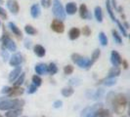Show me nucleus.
Segmentation results:
<instances>
[{
	"label": "nucleus",
	"mask_w": 130,
	"mask_h": 117,
	"mask_svg": "<svg viewBox=\"0 0 130 117\" xmlns=\"http://www.w3.org/2000/svg\"><path fill=\"white\" fill-rule=\"evenodd\" d=\"M4 3V0H0V4H3Z\"/></svg>",
	"instance_id": "obj_47"
},
{
	"label": "nucleus",
	"mask_w": 130,
	"mask_h": 117,
	"mask_svg": "<svg viewBox=\"0 0 130 117\" xmlns=\"http://www.w3.org/2000/svg\"><path fill=\"white\" fill-rule=\"evenodd\" d=\"M100 56H101V50H100V49H96V50L93 52V54H92L91 60H90V62H91L92 65L97 61Z\"/></svg>",
	"instance_id": "obj_29"
},
{
	"label": "nucleus",
	"mask_w": 130,
	"mask_h": 117,
	"mask_svg": "<svg viewBox=\"0 0 130 117\" xmlns=\"http://www.w3.org/2000/svg\"><path fill=\"white\" fill-rule=\"evenodd\" d=\"M94 16L97 19V22L102 23L103 22V12H102V8L100 6H96L94 9Z\"/></svg>",
	"instance_id": "obj_19"
},
{
	"label": "nucleus",
	"mask_w": 130,
	"mask_h": 117,
	"mask_svg": "<svg viewBox=\"0 0 130 117\" xmlns=\"http://www.w3.org/2000/svg\"><path fill=\"white\" fill-rule=\"evenodd\" d=\"M79 16L80 18L83 19H91L92 15L90 14V12L88 11L87 6L85 4H81L79 7Z\"/></svg>",
	"instance_id": "obj_9"
},
{
	"label": "nucleus",
	"mask_w": 130,
	"mask_h": 117,
	"mask_svg": "<svg viewBox=\"0 0 130 117\" xmlns=\"http://www.w3.org/2000/svg\"><path fill=\"white\" fill-rule=\"evenodd\" d=\"M121 117H126V116H125V115H122V116H121Z\"/></svg>",
	"instance_id": "obj_48"
},
{
	"label": "nucleus",
	"mask_w": 130,
	"mask_h": 117,
	"mask_svg": "<svg viewBox=\"0 0 130 117\" xmlns=\"http://www.w3.org/2000/svg\"><path fill=\"white\" fill-rule=\"evenodd\" d=\"M99 40H100V43H101L102 46L108 45V37H107V35L103 31H101V32L99 33Z\"/></svg>",
	"instance_id": "obj_26"
},
{
	"label": "nucleus",
	"mask_w": 130,
	"mask_h": 117,
	"mask_svg": "<svg viewBox=\"0 0 130 117\" xmlns=\"http://www.w3.org/2000/svg\"><path fill=\"white\" fill-rule=\"evenodd\" d=\"M25 46H26V49H29V48L31 47V43H30V41H28V40H26V41H25Z\"/></svg>",
	"instance_id": "obj_43"
},
{
	"label": "nucleus",
	"mask_w": 130,
	"mask_h": 117,
	"mask_svg": "<svg viewBox=\"0 0 130 117\" xmlns=\"http://www.w3.org/2000/svg\"><path fill=\"white\" fill-rule=\"evenodd\" d=\"M117 10L119 12V13H121V12L123 11V8H122L121 6H119V7H117Z\"/></svg>",
	"instance_id": "obj_46"
},
{
	"label": "nucleus",
	"mask_w": 130,
	"mask_h": 117,
	"mask_svg": "<svg viewBox=\"0 0 130 117\" xmlns=\"http://www.w3.org/2000/svg\"><path fill=\"white\" fill-rule=\"evenodd\" d=\"M53 105H54V107H55V108H59V107H61V106L63 105V102H62V101H60V100H58V101L54 102Z\"/></svg>",
	"instance_id": "obj_39"
},
{
	"label": "nucleus",
	"mask_w": 130,
	"mask_h": 117,
	"mask_svg": "<svg viewBox=\"0 0 130 117\" xmlns=\"http://www.w3.org/2000/svg\"><path fill=\"white\" fill-rule=\"evenodd\" d=\"M8 26H9L10 29L12 30L13 34L16 36V37H17V39H18V40H21V39L23 38V33H22V31H21V29H20L19 27L16 26L14 23L10 22V23L8 24Z\"/></svg>",
	"instance_id": "obj_13"
},
{
	"label": "nucleus",
	"mask_w": 130,
	"mask_h": 117,
	"mask_svg": "<svg viewBox=\"0 0 130 117\" xmlns=\"http://www.w3.org/2000/svg\"><path fill=\"white\" fill-rule=\"evenodd\" d=\"M80 35V30L78 29L77 27H72L71 28V30L69 31V37L71 40H75L77 39Z\"/></svg>",
	"instance_id": "obj_18"
},
{
	"label": "nucleus",
	"mask_w": 130,
	"mask_h": 117,
	"mask_svg": "<svg viewBox=\"0 0 130 117\" xmlns=\"http://www.w3.org/2000/svg\"><path fill=\"white\" fill-rule=\"evenodd\" d=\"M33 52H34V54H35L37 57H39V58H43L46 54V50L42 45L36 44V45L33 47Z\"/></svg>",
	"instance_id": "obj_15"
},
{
	"label": "nucleus",
	"mask_w": 130,
	"mask_h": 117,
	"mask_svg": "<svg viewBox=\"0 0 130 117\" xmlns=\"http://www.w3.org/2000/svg\"><path fill=\"white\" fill-rule=\"evenodd\" d=\"M10 90H11V87H3V89L1 90V93L2 94H8L9 92H10Z\"/></svg>",
	"instance_id": "obj_40"
},
{
	"label": "nucleus",
	"mask_w": 130,
	"mask_h": 117,
	"mask_svg": "<svg viewBox=\"0 0 130 117\" xmlns=\"http://www.w3.org/2000/svg\"><path fill=\"white\" fill-rule=\"evenodd\" d=\"M24 117H26V116H24Z\"/></svg>",
	"instance_id": "obj_50"
},
{
	"label": "nucleus",
	"mask_w": 130,
	"mask_h": 117,
	"mask_svg": "<svg viewBox=\"0 0 130 117\" xmlns=\"http://www.w3.org/2000/svg\"><path fill=\"white\" fill-rule=\"evenodd\" d=\"M111 34H112V37H113L115 41L117 42V44H122V39H121V36L119 35V33L117 32L116 29H112V30H111Z\"/></svg>",
	"instance_id": "obj_28"
},
{
	"label": "nucleus",
	"mask_w": 130,
	"mask_h": 117,
	"mask_svg": "<svg viewBox=\"0 0 130 117\" xmlns=\"http://www.w3.org/2000/svg\"><path fill=\"white\" fill-rule=\"evenodd\" d=\"M121 64H122V66H123L124 69H127V68H128V63H127L126 60H122Z\"/></svg>",
	"instance_id": "obj_42"
},
{
	"label": "nucleus",
	"mask_w": 130,
	"mask_h": 117,
	"mask_svg": "<svg viewBox=\"0 0 130 117\" xmlns=\"http://www.w3.org/2000/svg\"><path fill=\"white\" fill-rule=\"evenodd\" d=\"M66 14L68 15H74V14L77 12V6H76V3L74 2H69L67 5H66Z\"/></svg>",
	"instance_id": "obj_14"
},
{
	"label": "nucleus",
	"mask_w": 130,
	"mask_h": 117,
	"mask_svg": "<svg viewBox=\"0 0 130 117\" xmlns=\"http://www.w3.org/2000/svg\"><path fill=\"white\" fill-rule=\"evenodd\" d=\"M119 74H120V68L117 66H113L110 69L109 74H108V78H116L117 76H119Z\"/></svg>",
	"instance_id": "obj_21"
},
{
	"label": "nucleus",
	"mask_w": 130,
	"mask_h": 117,
	"mask_svg": "<svg viewBox=\"0 0 130 117\" xmlns=\"http://www.w3.org/2000/svg\"><path fill=\"white\" fill-rule=\"evenodd\" d=\"M0 17L3 19H8V16H7V13H6V11H5V9H3L1 6H0Z\"/></svg>",
	"instance_id": "obj_38"
},
{
	"label": "nucleus",
	"mask_w": 130,
	"mask_h": 117,
	"mask_svg": "<svg viewBox=\"0 0 130 117\" xmlns=\"http://www.w3.org/2000/svg\"><path fill=\"white\" fill-rule=\"evenodd\" d=\"M43 117H45V116H43Z\"/></svg>",
	"instance_id": "obj_52"
},
{
	"label": "nucleus",
	"mask_w": 130,
	"mask_h": 117,
	"mask_svg": "<svg viewBox=\"0 0 130 117\" xmlns=\"http://www.w3.org/2000/svg\"><path fill=\"white\" fill-rule=\"evenodd\" d=\"M1 41H2V49H8L11 52H15L17 51V45L14 42L13 40L11 39L9 33L7 32L5 26H3V35L1 37Z\"/></svg>",
	"instance_id": "obj_3"
},
{
	"label": "nucleus",
	"mask_w": 130,
	"mask_h": 117,
	"mask_svg": "<svg viewBox=\"0 0 130 117\" xmlns=\"http://www.w3.org/2000/svg\"><path fill=\"white\" fill-rule=\"evenodd\" d=\"M21 73H22V66H16L15 69H13L9 74V82H11V83L15 82Z\"/></svg>",
	"instance_id": "obj_12"
},
{
	"label": "nucleus",
	"mask_w": 130,
	"mask_h": 117,
	"mask_svg": "<svg viewBox=\"0 0 130 117\" xmlns=\"http://www.w3.org/2000/svg\"><path fill=\"white\" fill-rule=\"evenodd\" d=\"M25 31H26V34H28V35H34V34L37 33V30H36L32 26H30V25H26V26H25Z\"/></svg>",
	"instance_id": "obj_27"
},
{
	"label": "nucleus",
	"mask_w": 130,
	"mask_h": 117,
	"mask_svg": "<svg viewBox=\"0 0 130 117\" xmlns=\"http://www.w3.org/2000/svg\"><path fill=\"white\" fill-rule=\"evenodd\" d=\"M110 116V110L109 109H105V108H98L95 111V117H109Z\"/></svg>",
	"instance_id": "obj_20"
},
{
	"label": "nucleus",
	"mask_w": 130,
	"mask_h": 117,
	"mask_svg": "<svg viewBox=\"0 0 130 117\" xmlns=\"http://www.w3.org/2000/svg\"><path fill=\"white\" fill-rule=\"evenodd\" d=\"M122 26H123V27L125 28V29L129 28V25H128V23H127V22H124V24L122 25Z\"/></svg>",
	"instance_id": "obj_45"
},
{
	"label": "nucleus",
	"mask_w": 130,
	"mask_h": 117,
	"mask_svg": "<svg viewBox=\"0 0 130 117\" xmlns=\"http://www.w3.org/2000/svg\"><path fill=\"white\" fill-rule=\"evenodd\" d=\"M47 68H48V72L51 74V75H54L58 72V66L55 63H50L49 65H47Z\"/></svg>",
	"instance_id": "obj_24"
},
{
	"label": "nucleus",
	"mask_w": 130,
	"mask_h": 117,
	"mask_svg": "<svg viewBox=\"0 0 130 117\" xmlns=\"http://www.w3.org/2000/svg\"><path fill=\"white\" fill-rule=\"evenodd\" d=\"M36 91H37V87H36L35 85L31 84L28 86V90H27V93H28V94H34Z\"/></svg>",
	"instance_id": "obj_36"
},
{
	"label": "nucleus",
	"mask_w": 130,
	"mask_h": 117,
	"mask_svg": "<svg viewBox=\"0 0 130 117\" xmlns=\"http://www.w3.org/2000/svg\"><path fill=\"white\" fill-rule=\"evenodd\" d=\"M127 97L124 94H117L112 97V106L117 114H122L127 106Z\"/></svg>",
	"instance_id": "obj_1"
},
{
	"label": "nucleus",
	"mask_w": 130,
	"mask_h": 117,
	"mask_svg": "<svg viewBox=\"0 0 130 117\" xmlns=\"http://www.w3.org/2000/svg\"><path fill=\"white\" fill-rule=\"evenodd\" d=\"M51 29L56 33H63L65 31V25L62 21L55 19L51 23Z\"/></svg>",
	"instance_id": "obj_6"
},
{
	"label": "nucleus",
	"mask_w": 130,
	"mask_h": 117,
	"mask_svg": "<svg viewBox=\"0 0 130 117\" xmlns=\"http://www.w3.org/2000/svg\"><path fill=\"white\" fill-rule=\"evenodd\" d=\"M110 1H111V7H113L115 9H117V0H110Z\"/></svg>",
	"instance_id": "obj_44"
},
{
	"label": "nucleus",
	"mask_w": 130,
	"mask_h": 117,
	"mask_svg": "<svg viewBox=\"0 0 130 117\" xmlns=\"http://www.w3.org/2000/svg\"><path fill=\"white\" fill-rule=\"evenodd\" d=\"M25 77H26V73L22 72V73L20 74L18 80H17L16 82H14V85H15V86H19V87H20L21 85L24 83V81H25Z\"/></svg>",
	"instance_id": "obj_31"
},
{
	"label": "nucleus",
	"mask_w": 130,
	"mask_h": 117,
	"mask_svg": "<svg viewBox=\"0 0 130 117\" xmlns=\"http://www.w3.org/2000/svg\"><path fill=\"white\" fill-rule=\"evenodd\" d=\"M74 70V68H73V66L71 65H66L65 67H64V73H65L66 75H70V74H72V72Z\"/></svg>",
	"instance_id": "obj_33"
},
{
	"label": "nucleus",
	"mask_w": 130,
	"mask_h": 117,
	"mask_svg": "<svg viewBox=\"0 0 130 117\" xmlns=\"http://www.w3.org/2000/svg\"><path fill=\"white\" fill-rule=\"evenodd\" d=\"M7 7L10 10V12L13 15H17L20 11V6L19 3L16 0H8L7 1Z\"/></svg>",
	"instance_id": "obj_8"
},
{
	"label": "nucleus",
	"mask_w": 130,
	"mask_h": 117,
	"mask_svg": "<svg viewBox=\"0 0 130 117\" xmlns=\"http://www.w3.org/2000/svg\"><path fill=\"white\" fill-rule=\"evenodd\" d=\"M31 80H32V84L35 85L36 87H39V86H41V84H42V79L40 78L39 75H36V74L33 75Z\"/></svg>",
	"instance_id": "obj_30"
},
{
	"label": "nucleus",
	"mask_w": 130,
	"mask_h": 117,
	"mask_svg": "<svg viewBox=\"0 0 130 117\" xmlns=\"http://www.w3.org/2000/svg\"><path fill=\"white\" fill-rule=\"evenodd\" d=\"M51 3H52V0H41V5L44 8H49L51 6Z\"/></svg>",
	"instance_id": "obj_37"
},
{
	"label": "nucleus",
	"mask_w": 130,
	"mask_h": 117,
	"mask_svg": "<svg viewBox=\"0 0 130 117\" xmlns=\"http://www.w3.org/2000/svg\"><path fill=\"white\" fill-rule=\"evenodd\" d=\"M23 112V108H16V109H11V110H8L5 116L6 117H18L22 114Z\"/></svg>",
	"instance_id": "obj_22"
},
{
	"label": "nucleus",
	"mask_w": 130,
	"mask_h": 117,
	"mask_svg": "<svg viewBox=\"0 0 130 117\" xmlns=\"http://www.w3.org/2000/svg\"><path fill=\"white\" fill-rule=\"evenodd\" d=\"M24 62V57L21 53H16L9 60V65L11 66H19Z\"/></svg>",
	"instance_id": "obj_7"
},
{
	"label": "nucleus",
	"mask_w": 130,
	"mask_h": 117,
	"mask_svg": "<svg viewBox=\"0 0 130 117\" xmlns=\"http://www.w3.org/2000/svg\"><path fill=\"white\" fill-rule=\"evenodd\" d=\"M71 58H72V62H73L75 65H77L80 68L88 69V68H90V66L92 65L91 62H90L89 58H84V57L80 56L79 54H76V53H73Z\"/></svg>",
	"instance_id": "obj_4"
},
{
	"label": "nucleus",
	"mask_w": 130,
	"mask_h": 117,
	"mask_svg": "<svg viewBox=\"0 0 130 117\" xmlns=\"http://www.w3.org/2000/svg\"><path fill=\"white\" fill-rule=\"evenodd\" d=\"M0 25H1V23H0Z\"/></svg>",
	"instance_id": "obj_51"
},
{
	"label": "nucleus",
	"mask_w": 130,
	"mask_h": 117,
	"mask_svg": "<svg viewBox=\"0 0 130 117\" xmlns=\"http://www.w3.org/2000/svg\"><path fill=\"white\" fill-rule=\"evenodd\" d=\"M111 62L113 66H119L121 65V62H122V58L120 57V55L117 52V51H111Z\"/></svg>",
	"instance_id": "obj_10"
},
{
	"label": "nucleus",
	"mask_w": 130,
	"mask_h": 117,
	"mask_svg": "<svg viewBox=\"0 0 130 117\" xmlns=\"http://www.w3.org/2000/svg\"><path fill=\"white\" fill-rule=\"evenodd\" d=\"M53 4V14L54 16L57 18L60 21H63V19H66V12H65V9L64 7L62 5L61 1L60 0H53L52 2Z\"/></svg>",
	"instance_id": "obj_5"
},
{
	"label": "nucleus",
	"mask_w": 130,
	"mask_h": 117,
	"mask_svg": "<svg viewBox=\"0 0 130 117\" xmlns=\"http://www.w3.org/2000/svg\"><path fill=\"white\" fill-rule=\"evenodd\" d=\"M34 70L36 72V74H38V75H44L46 73H48V68H47V65L45 64L36 65L34 67Z\"/></svg>",
	"instance_id": "obj_16"
},
{
	"label": "nucleus",
	"mask_w": 130,
	"mask_h": 117,
	"mask_svg": "<svg viewBox=\"0 0 130 117\" xmlns=\"http://www.w3.org/2000/svg\"><path fill=\"white\" fill-rule=\"evenodd\" d=\"M117 22V26L119 27V29H120V31H121V33H122V35H123L124 37H127L128 36V34H127V31H126V29L123 27V26H122V24L118 21V19H117L116 21Z\"/></svg>",
	"instance_id": "obj_34"
},
{
	"label": "nucleus",
	"mask_w": 130,
	"mask_h": 117,
	"mask_svg": "<svg viewBox=\"0 0 130 117\" xmlns=\"http://www.w3.org/2000/svg\"><path fill=\"white\" fill-rule=\"evenodd\" d=\"M73 93H74V90L72 89V87H66V88H64V89L62 90V95L66 97H71Z\"/></svg>",
	"instance_id": "obj_25"
},
{
	"label": "nucleus",
	"mask_w": 130,
	"mask_h": 117,
	"mask_svg": "<svg viewBox=\"0 0 130 117\" xmlns=\"http://www.w3.org/2000/svg\"><path fill=\"white\" fill-rule=\"evenodd\" d=\"M40 13H41V9H40V6L39 4H33L31 8H30V15L33 19H36L40 16Z\"/></svg>",
	"instance_id": "obj_17"
},
{
	"label": "nucleus",
	"mask_w": 130,
	"mask_h": 117,
	"mask_svg": "<svg viewBox=\"0 0 130 117\" xmlns=\"http://www.w3.org/2000/svg\"><path fill=\"white\" fill-rule=\"evenodd\" d=\"M1 55H2V57H3V58H4V60H7V58H9L8 52H7V51H5L4 49H2V53H1Z\"/></svg>",
	"instance_id": "obj_41"
},
{
	"label": "nucleus",
	"mask_w": 130,
	"mask_h": 117,
	"mask_svg": "<svg viewBox=\"0 0 130 117\" xmlns=\"http://www.w3.org/2000/svg\"><path fill=\"white\" fill-rule=\"evenodd\" d=\"M0 117H3V116H1V115H0Z\"/></svg>",
	"instance_id": "obj_49"
},
{
	"label": "nucleus",
	"mask_w": 130,
	"mask_h": 117,
	"mask_svg": "<svg viewBox=\"0 0 130 117\" xmlns=\"http://www.w3.org/2000/svg\"><path fill=\"white\" fill-rule=\"evenodd\" d=\"M82 34L84 35V36H90V34H91V29H90V27L88 26H84L82 27Z\"/></svg>",
	"instance_id": "obj_35"
},
{
	"label": "nucleus",
	"mask_w": 130,
	"mask_h": 117,
	"mask_svg": "<svg viewBox=\"0 0 130 117\" xmlns=\"http://www.w3.org/2000/svg\"><path fill=\"white\" fill-rule=\"evenodd\" d=\"M25 105V101L21 99L6 100L0 102V110H11L16 108H22Z\"/></svg>",
	"instance_id": "obj_2"
},
{
	"label": "nucleus",
	"mask_w": 130,
	"mask_h": 117,
	"mask_svg": "<svg viewBox=\"0 0 130 117\" xmlns=\"http://www.w3.org/2000/svg\"><path fill=\"white\" fill-rule=\"evenodd\" d=\"M25 90L22 88V87H19V86H14L13 88H11L10 92L8 93V96L10 97H19L21 95L24 94Z\"/></svg>",
	"instance_id": "obj_11"
},
{
	"label": "nucleus",
	"mask_w": 130,
	"mask_h": 117,
	"mask_svg": "<svg viewBox=\"0 0 130 117\" xmlns=\"http://www.w3.org/2000/svg\"><path fill=\"white\" fill-rule=\"evenodd\" d=\"M104 84L108 87H111V86L117 84V80H116V78H107L105 80Z\"/></svg>",
	"instance_id": "obj_32"
},
{
	"label": "nucleus",
	"mask_w": 130,
	"mask_h": 117,
	"mask_svg": "<svg viewBox=\"0 0 130 117\" xmlns=\"http://www.w3.org/2000/svg\"><path fill=\"white\" fill-rule=\"evenodd\" d=\"M106 8H107V11H108V13L110 15L111 19H112L113 22H116L117 19H116V17H115V14H113V11H112V8H111V1H110V0H107V1H106Z\"/></svg>",
	"instance_id": "obj_23"
}]
</instances>
